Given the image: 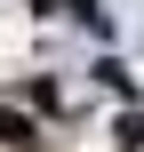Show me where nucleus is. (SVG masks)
<instances>
[{"mask_svg":"<svg viewBox=\"0 0 144 152\" xmlns=\"http://www.w3.org/2000/svg\"><path fill=\"white\" fill-rule=\"evenodd\" d=\"M24 136H32V128H24V120H8V112H0V144H24Z\"/></svg>","mask_w":144,"mask_h":152,"instance_id":"f257e3e1","label":"nucleus"}]
</instances>
